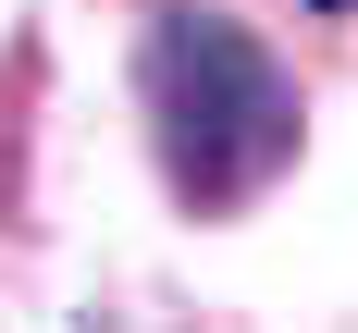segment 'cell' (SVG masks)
I'll use <instances>...</instances> for the list:
<instances>
[{"label":"cell","mask_w":358,"mask_h":333,"mask_svg":"<svg viewBox=\"0 0 358 333\" xmlns=\"http://www.w3.org/2000/svg\"><path fill=\"white\" fill-rule=\"evenodd\" d=\"M136 111H148V161L173 185V210H198V222L259 210L296 173V148H309L296 74L222 0H148V25H136Z\"/></svg>","instance_id":"1"},{"label":"cell","mask_w":358,"mask_h":333,"mask_svg":"<svg viewBox=\"0 0 358 333\" xmlns=\"http://www.w3.org/2000/svg\"><path fill=\"white\" fill-rule=\"evenodd\" d=\"M309 13H358V0H309Z\"/></svg>","instance_id":"2"}]
</instances>
